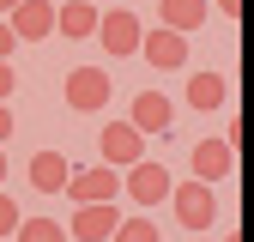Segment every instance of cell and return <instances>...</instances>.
<instances>
[{
  "mask_svg": "<svg viewBox=\"0 0 254 242\" xmlns=\"http://www.w3.org/2000/svg\"><path fill=\"white\" fill-rule=\"evenodd\" d=\"M85 6H97V0H85Z\"/></svg>",
  "mask_w": 254,
  "mask_h": 242,
  "instance_id": "26",
  "label": "cell"
},
{
  "mask_svg": "<svg viewBox=\"0 0 254 242\" xmlns=\"http://www.w3.org/2000/svg\"><path fill=\"white\" fill-rule=\"evenodd\" d=\"M224 176H236V145L224 133H218V139H200L194 145V182L212 188V182H224Z\"/></svg>",
  "mask_w": 254,
  "mask_h": 242,
  "instance_id": "8",
  "label": "cell"
},
{
  "mask_svg": "<svg viewBox=\"0 0 254 242\" xmlns=\"http://www.w3.org/2000/svg\"><path fill=\"white\" fill-rule=\"evenodd\" d=\"M0 188H6V151H0Z\"/></svg>",
  "mask_w": 254,
  "mask_h": 242,
  "instance_id": "23",
  "label": "cell"
},
{
  "mask_svg": "<svg viewBox=\"0 0 254 242\" xmlns=\"http://www.w3.org/2000/svg\"><path fill=\"white\" fill-rule=\"evenodd\" d=\"M12 43H18V37H12L6 24H0V60H12Z\"/></svg>",
  "mask_w": 254,
  "mask_h": 242,
  "instance_id": "20",
  "label": "cell"
},
{
  "mask_svg": "<svg viewBox=\"0 0 254 242\" xmlns=\"http://www.w3.org/2000/svg\"><path fill=\"white\" fill-rule=\"evenodd\" d=\"M97 145H103V164H109V170H133V164L145 158V133L133 127V121H109Z\"/></svg>",
  "mask_w": 254,
  "mask_h": 242,
  "instance_id": "5",
  "label": "cell"
},
{
  "mask_svg": "<svg viewBox=\"0 0 254 242\" xmlns=\"http://www.w3.org/2000/svg\"><path fill=\"white\" fill-rule=\"evenodd\" d=\"M157 24L188 37V30H200V24H206V0H164V6H157Z\"/></svg>",
  "mask_w": 254,
  "mask_h": 242,
  "instance_id": "15",
  "label": "cell"
},
{
  "mask_svg": "<svg viewBox=\"0 0 254 242\" xmlns=\"http://www.w3.org/2000/svg\"><path fill=\"white\" fill-rule=\"evenodd\" d=\"M67 176H73V164L61 158V151H37V158H30V188L37 194H61Z\"/></svg>",
  "mask_w": 254,
  "mask_h": 242,
  "instance_id": "12",
  "label": "cell"
},
{
  "mask_svg": "<svg viewBox=\"0 0 254 242\" xmlns=\"http://www.w3.org/2000/svg\"><path fill=\"white\" fill-rule=\"evenodd\" d=\"M12 6H18V0H0V12H12Z\"/></svg>",
  "mask_w": 254,
  "mask_h": 242,
  "instance_id": "24",
  "label": "cell"
},
{
  "mask_svg": "<svg viewBox=\"0 0 254 242\" xmlns=\"http://www.w3.org/2000/svg\"><path fill=\"white\" fill-rule=\"evenodd\" d=\"M170 121H176V103L164 91H139L133 97V127L139 133H170Z\"/></svg>",
  "mask_w": 254,
  "mask_h": 242,
  "instance_id": "11",
  "label": "cell"
},
{
  "mask_svg": "<svg viewBox=\"0 0 254 242\" xmlns=\"http://www.w3.org/2000/svg\"><path fill=\"white\" fill-rule=\"evenodd\" d=\"M12 85H18V73H12V60H0V103H12Z\"/></svg>",
  "mask_w": 254,
  "mask_h": 242,
  "instance_id": "19",
  "label": "cell"
},
{
  "mask_svg": "<svg viewBox=\"0 0 254 242\" xmlns=\"http://www.w3.org/2000/svg\"><path fill=\"white\" fill-rule=\"evenodd\" d=\"M97 37H103V49H109L115 60H127V55H139V37H145V24H139V12H127V6H109V12H97Z\"/></svg>",
  "mask_w": 254,
  "mask_h": 242,
  "instance_id": "4",
  "label": "cell"
},
{
  "mask_svg": "<svg viewBox=\"0 0 254 242\" xmlns=\"http://www.w3.org/2000/svg\"><path fill=\"white\" fill-rule=\"evenodd\" d=\"M194 242H206V236H194Z\"/></svg>",
  "mask_w": 254,
  "mask_h": 242,
  "instance_id": "27",
  "label": "cell"
},
{
  "mask_svg": "<svg viewBox=\"0 0 254 242\" xmlns=\"http://www.w3.org/2000/svg\"><path fill=\"white\" fill-rule=\"evenodd\" d=\"M6 30L24 37V43H43V37H55V6H49V0H18Z\"/></svg>",
  "mask_w": 254,
  "mask_h": 242,
  "instance_id": "10",
  "label": "cell"
},
{
  "mask_svg": "<svg viewBox=\"0 0 254 242\" xmlns=\"http://www.w3.org/2000/svg\"><path fill=\"white\" fill-rule=\"evenodd\" d=\"M115 224H121L115 206H73V218L61 224V230H67V242H109Z\"/></svg>",
  "mask_w": 254,
  "mask_h": 242,
  "instance_id": "6",
  "label": "cell"
},
{
  "mask_svg": "<svg viewBox=\"0 0 254 242\" xmlns=\"http://www.w3.org/2000/svg\"><path fill=\"white\" fill-rule=\"evenodd\" d=\"M224 242H236V230H224Z\"/></svg>",
  "mask_w": 254,
  "mask_h": 242,
  "instance_id": "25",
  "label": "cell"
},
{
  "mask_svg": "<svg viewBox=\"0 0 254 242\" xmlns=\"http://www.w3.org/2000/svg\"><path fill=\"white\" fill-rule=\"evenodd\" d=\"M224 97H230V79H224V73H188V103H194L200 115L218 109Z\"/></svg>",
  "mask_w": 254,
  "mask_h": 242,
  "instance_id": "14",
  "label": "cell"
},
{
  "mask_svg": "<svg viewBox=\"0 0 254 242\" xmlns=\"http://www.w3.org/2000/svg\"><path fill=\"white\" fill-rule=\"evenodd\" d=\"M109 242H164V236H157V224H151V218H121Z\"/></svg>",
  "mask_w": 254,
  "mask_h": 242,
  "instance_id": "17",
  "label": "cell"
},
{
  "mask_svg": "<svg viewBox=\"0 0 254 242\" xmlns=\"http://www.w3.org/2000/svg\"><path fill=\"white\" fill-rule=\"evenodd\" d=\"M12 133V103H0V139Z\"/></svg>",
  "mask_w": 254,
  "mask_h": 242,
  "instance_id": "21",
  "label": "cell"
},
{
  "mask_svg": "<svg viewBox=\"0 0 254 242\" xmlns=\"http://www.w3.org/2000/svg\"><path fill=\"white\" fill-rule=\"evenodd\" d=\"M121 182H127V194H133L139 206H157V200H170V188H176V182H170V170H164V164H151V158H139V164L127 170Z\"/></svg>",
  "mask_w": 254,
  "mask_h": 242,
  "instance_id": "9",
  "label": "cell"
},
{
  "mask_svg": "<svg viewBox=\"0 0 254 242\" xmlns=\"http://www.w3.org/2000/svg\"><path fill=\"white\" fill-rule=\"evenodd\" d=\"M170 206H176V218L194 230V236H206L218 224V200H212L206 182H176V188H170Z\"/></svg>",
  "mask_w": 254,
  "mask_h": 242,
  "instance_id": "1",
  "label": "cell"
},
{
  "mask_svg": "<svg viewBox=\"0 0 254 242\" xmlns=\"http://www.w3.org/2000/svg\"><path fill=\"white\" fill-rule=\"evenodd\" d=\"M139 55L151 60L157 73H176V67H188V37L157 24V30H145V37H139Z\"/></svg>",
  "mask_w": 254,
  "mask_h": 242,
  "instance_id": "7",
  "label": "cell"
},
{
  "mask_svg": "<svg viewBox=\"0 0 254 242\" xmlns=\"http://www.w3.org/2000/svg\"><path fill=\"white\" fill-rule=\"evenodd\" d=\"M218 12H224V18H236V12H242V0H218Z\"/></svg>",
  "mask_w": 254,
  "mask_h": 242,
  "instance_id": "22",
  "label": "cell"
},
{
  "mask_svg": "<svg viewBox=\"0 0 254 242\" xmlns=\"http://www.w3.org/2000/svg\"><path fill=\"white\" fill-rule=\"evenodd\" d=\"M12 230H18V200L0 188V236H12Z\"/></svg>",
  "mask_w": 254,
  "mask_h": 242,
  "instance_id": "18",
  "label": "cell"
},
{
  "mask_svg": "<svg viewBox=\"0 0 254 242\" xmlns=\"http://www.w3.org/2000/svg\"><path fill=\"white\" fill-rule=\"evenodd\" d=\"M12 236H18V242H67V230H61L55 218H18Z\"/></svg>",
  "mask_w": 254,
  "mask_h": 242,
  "instance_id": "16",
  "label": "cell"
},
{
  "mask_svg": "<svg viewBox=\"0 0 254 242\" xmlns=\"http://www.w3.org/2000/svg\"><path fill=\"white\" fill-rule=\"evenodd\" d=\"M61 194H67L73 206H115V194H121V170H109V164H97V170H73Z\"/></svg>",
  "mask_w": 254,
  "mask_h": 242,
  "instance_id": "3",
  "label": "cell"
},
{
  "mask_svg": "<svg viewBox=\"0 0 254 242\" xmlns=\"http://www.w3.org/2000/svg\"><path fill=\"white\" fill-rule=\"evenodd\" d=\"M109 91H115V79L103 67H73L61 97H67V109H79V115H97V109H109Z\"/></svg>",
  "mask_w": 254,
  "mask_h": 242,
  "instance_id": "2",
  "label": "cell"
},
{
  "mask_svg": "<svg viewBox=\"0 0 254 242\" xmlns=\"http://www.w3.org/2000/svg\"><path fill=\"white\" fill-rule=\"evenodd\" d=\"M55 30L61 37H97V6H85V0H67V6H55Z\"/></svg>",
  "mask_w": 254,
  "mask_h": 242,
  "instance_id": "13",
  "label": "cell"
}]
</instances>
